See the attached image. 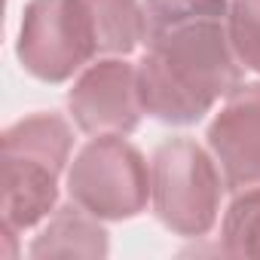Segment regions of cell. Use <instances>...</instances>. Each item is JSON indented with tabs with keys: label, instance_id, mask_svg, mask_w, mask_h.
Returning <instances> with one entry per match:
<instances>
[{
	"label": "cell",
	"instance_id": "4",
	"mask_svg": "<svg viewBox=\"0 0 260 260\" xmlns=\"http://www.w3.org/2000/svg\"><path fill=\"white\" fill-rule=\"evenodd\" d=\"M150 172L125 135H95L71 162L68 193L98 220H128L147 208Z\"/></svg>",
	"mask_w": 260,
	"mask_h": 260
},
{
	"label": "cell",
	"instance_id": "2",
	"mask_svg": "<svg viewBox=\"0 0 260 260\" xmlns=\"http://www.w3.org/2000/svg\"><path fill=\"white\" fill-rule=\"evenodd\" d=\"M0 211H4V236L25 233L37 226L58 199V175L68 166L74 132L58 113H34L13 122L0 135Z\"/></svg>",
	"mask_w": 260,
	"mask_h": 260
},
{
	"label": "cell",
	"instance_id": "3",
	"mask_svg": "<svg viewBox=\"0 0 260 260\" xmlns=\"http://www.w3.org/2000/svg\"><path fill=\"white\" fill-rule=\"evenodd\" d=\"M220 172L193 138H172L156 147L150 162V199L159 223L175 236H205L217 223Z\"/></svg>",
	"mask_w": 260,
	"mask_h": 260
},
{
	"label": "cell",
	"instance_id": "8",
	"mask_svg": "<svg viewBox=\"0 0 260 260\" xmlns=\"http://www.w3.org/2000/svg\"><path fill=\"white\" fill-rule=\"evenodd\" d=\"M31 257H107V230L83 205L55 208L46 230L31 242Z\"/></svg>",
	"mask_w": 260,
	"mask_h": 260
},
{
	"label": "cell",
	"instance_id": "7",
	"mask_svg": "<svg viewBox=\"0 0 260 260\" xmlns=\"http://www.w3.org/2000/svg\"><path fill=\"white\" fill-rule=\"evenodd\" d=\"M205 138L220 162L226 190L260 187V83H242L226 95Z\"/></svg>",
	"mask_w": 260,
	"mask_h": 260
},
{
	"label": "cell",
	"instance_id": "11",
	"mask_svg": "<svg viewBox=\"0 0 260 260\" xmlns=\"http://www.w3.org/2000/svg\"><path fill=\"white\" fill-rule=\"evenodd\" d=\"M226 28L239 61L260 74V0H230Z\"/></svg>",
	"mask_w": 260,
	"mask_h": 260
},
{
	"label": "cell",
	"instance_id": "9",
	"mask_svg": "<svg viewBox=\"0 0 260 260\" xmlns=\"http://www.w3.org/2000/svg\"><path fill=\"white\" fill-rule=\"evenodd\" d=\"M92 34L98 55H128L138 43H144V4L141 0H80Z\"/></svg>",
	"mask_w": 260,
	"mask_h": 260
},
{
	"label": "cell",
	"instance_id": "10",
	"mask_svg": "<svg viewBox=\"0 0 260 260\" xmlns=\"http://www.w3.org/2000/svg\"><path fill=\"white\" fill-rule=\"evenodd\" d=\"M220 251L226 257H254L260 260V187L242 190L220 226Z\"/></svg>",
	"mask_w": 260,
	"mask_h": 260
},
{
	"label": "cell",
	"instance_id": "1",
	"mask_svg": "<svg viewBox=\"0 0 260 260\" xmlns=\"http://www.w3.org/2000/svg\"><path fill=\"white\" fill-rule=\"evenodd\" d=\"M226 16L230 0H144L147 49L138 61L144 113L193 125L217 98L242 86Z\"/></svg>",
	"mask_w": 260,
	"mask_h": 260
},
{
	"label": "cell",
	"instance_id": "5",
	"mask_svg": "<svg viewBox=\"0 0 260 260\" xmlns=\"http://www.w3.org/2000/svg\"><path fill=\"white\" fill-rule=\"evenodd\" d=\"M16 55L43 83H64L98 58L95 34L80 0H31L22 16Z\"/></svg>",
	"mask_w": 260,
	"mask_h": 260
},
{
	"label": "cell",
	"instance_id": "6",
	"mask_svg": "<svg viewBox=\"0 0 260 260\" xmlns=\"http://www.w3.org/2000/svg\"><path fill=\"white\" fill-rule=\"evenodd\" d=\"M68 110L86 135H132L144 104L138 92V64L125 55H107L89 64L68 92Z\"/></svg>",
	"mask_w": 260,
	"mask_h": 260
}]
</instances>
